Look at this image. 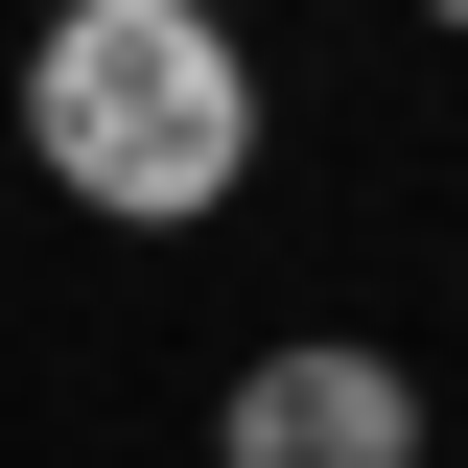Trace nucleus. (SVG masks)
I'll return each mask as SVG.
<instances>
[{
  "label": "nucleus",
  "mask_w": 468,
  "mask_h": 468,
  "mask_svg": "<svg viewBox=\"0 0 468 468\" xmlns=\"http://www.w3.org/2000/svg\"><path fill=\"white\" fill-rule=\"evenodd\" d=\"M24 165L94 234H211L258 187V48L211 0H48L24 24Z\"/></svg>",
  "instance_id": "nucleus-1"
},
{
  "label": "nucleus",
  "mask_w": 468,
  "mask_h": 468,
  "mask_svg": "<svg viewBox=\"0 0 468 468\" xmlns=\"http://www.w3.org/2000/svg\"><path fill=\"white\" fill-rule=\"evenodd\" d=\"M211 468H421V351H375V328H282V351H234Z\"/></svg>",
  "instance_id": "nucleus-2"
},
{
  "label": "nucleus",
  "mask_w": 468,
  "mask_h": 468,
  "mask_svg": "<svg viewBox=\"0 0 468 468\" xmlns=\"http://www.w3.org/2000/svg\"><path fill=\"white\" fill-rule=\"evenodd\" d=\"M421 24H445V48H468V0H421Z\"/></svg>",
  "instance_id": "nucleus-3"
}]
</instances>
